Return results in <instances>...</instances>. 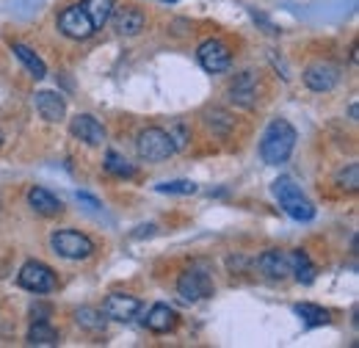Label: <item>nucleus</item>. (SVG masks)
Here are the masks:
<instances>
[{
	"label": "nucleus",
	"mask_w": 359,
	"mask_h": 348,
	"mask_svg": "<svg viewBox=\"0 0 359 348\" xmlns=\"http://www.w3.org/2000/svg\"><path fill=\"white\" fill-rule=\"evenodd\" d=\"M208 125H210V130L216 133V135H226V133L232 130L235 122H232V116H229L226 111H219V108H216V111L208 114Z\"/></svg>",
	"instance_id": "obj_26"
},
{
	"label": "nucleus",
	"mask_w": 359,
	"mask_h": 348,
	"mask_svg": "<svg viewBox=\"0 0 359 348\" xmlns=\"http://www.w3.org/2000/svg\"><path fill=\"white\" fill-rule=\"evenodd\" d=\"M196 58H199L202 69L210 72V75L226 72L229 64H232V53H229V47H226L222 39H208V42H202L199 50H196Z\"/></svg>",
	"instance_id": "obj_8"
},
{
	"label": "nucleus",
	"mask_w": 359,
	"mask_h": 348,
	"mask_svg": "<svg viewBox=\"0 0 359 348\" xmlns=\"http://www.w3.org/2000/svg\"><path fill=\"white\" fill-rule=\"evenodd\" d=\"M78 202H83V205H89L91 210H100V208H102V205H100V202H97L94 196H89V194H78Z\"/></svg>",
	"instance_id": "obj_29"
},
{
	"label": "nucleus",
	"mask_w": 359,
	"mask_h": 348,
	"mask_svg": "<svg viewBox=\"0 0 359 348\" xmlns=\"http://www.w3.org/2000/svg\"><path fill=\"white\" fill-rule=\"evenodd\" d=\"M11 50H14V55L22 61V67H25V69H28V72H31L36 81H42V78H45V75H47L45 61H42V58H39V55H36L31 47H25V44L17 42V44H11Z\"/></svg>",
	"instance_id": "obj_19"
},
{
	"label": "nucleus",
	"mask_w": 359,
	"mask_h": 348,
	"mask_svg": "<svg viewBox=\"0 0 359 348\" xmlns=\"http://www.w3.org/2000/svg\"><path fill=\"white\" fill-rule=\"evenodd\" d=\"M69 133H72L78 141L89 144V147H102V144H105V128H102L100 119H94L91 114H78V116L69 122Z\"/></svg>",
	"instance_id": "obj_11"
},
{
	"label": "nucleus",
	"mask_w": 359,
	"mask_h": 348,
	"mask_svg": "<svg viewBox=\"0 0 359 348\" xmlns=\"http://www.w3.org/2000/svg\"><path fill=\"white\" fill-rule=\"evenodd\" d=\"M75 321H78V326H83L89 332H102L105 329V315L100 309H91V307H81L75 312Z\"/></svg>",
	"instance_id": "obj_24"
},
{
	"label": "nucleus",
	"mask_w": 359,
	"mask_h": 348,
	"mask_svg": "<svg viewBox=\"0 0 359 348\" xmlns=\"http://www.w3.org/2000/svg\"><path fill=\"white\" fill-rule=\"evenodd\" d=\"M273 196L279 202V208L293 218V221H313L315 218V208L313 202L302 194V188L293 182V177L282 174L273 180Z\"/></svg>",
	"instance_id": "obj_2"
},
{
	"label": "nucleus",
	"mask_w": 359,
	"mask_h": 348,
	"mask_svg": "<svg viewBox=\"0 0 359 348\" xmlns=\"http://www.w3.org/2000/svg\"><path fill=\"white\" fill-rule=\"evenodd\" d=\"M58 31L64 36H69V39L83 42V39H89L97 28H94V22H91V17L86 14L83 6H69V8H64L58 14Z\"/></svg>",
	"instance_id": "obj_7"
},
{
	"label": "nucleus",
	"mask_w": 359,
	"mask_h": 348,
	"mask_svg": "<svg viewBox=\"0 0 359 348\" xmlns=\"http://www.w3.org/2000/svg\"><path fill=\"white\" fill-rule=\"evenodd\" d=\"M229 100L241 108H255L257 105V78L255 72H241L229 83Z\"/></svg>",
	"instance_id": "obj_12"
},
{
	"label": "nucleus",
	"mask_w": 359,
	"mask_h": 348,
	"mask_svg": "<svg viewBox=\"0 0 359 348\" xmlns=\"http://www.w3.org/2000/svg\"><path fill=\"white\" fill-rule=\"evenodd\" d=\"M144 326L149 332H155V335H166V332H172L177 326V312L169 304H152L147 318H144Z\"/></svg>",
	"instance_id": "obj_14"
},
{
	"label": "nucleus",
	"mask_w": 359,
	"mask_h": 348,
	"mask_svg": "<svg viewBox=\"0 0 359 348\" xmlns=\"http://www.w3.org/2000/svg\"><path fill=\"white\" fill-rule=\"evenodd\" d=\"M34 102H36V111L45 122H61L67 116V102L55 91H36Z\"/></svg>",
	"instance_id": "obj_13"
},
{
	"label": "nucleus",
	"mask_w": 359,
	"mask_h": 348,
	"mask_svg": "<svg viewBox=\"0 0 359 348\" xmlns=\"http://www.w3.org/2000/svg\"><path fill=\"white\" fill-rule=\"evenodd\" d=\"M257 268L269 276V279H285L290 274V257L279 249H269L257 257Z\"/></svg>",
	"instance_id": "obj_16"
},
{
	"label": "nucleus",
	"mask_w": 359,
	"mask_h": 348,
	"mask_svg": "<svg viewBox=\"0 0 359 348\" xmlns=\"http://www.w3.org/2000/svg\"><path fill=\"white\" fill-rule=\"evenodd\" d=\"M155 191L158 194H175V196H191V194H196V182H191V180H172V182L155 185Z\"/></svg>",
	"instance_id": "obj_25"
},
{
	"label": "nucleus",
	"mask_w": 359,
	"mask_h": 348,
	"mask_svg": "<svg viewBox=\"0 0 359 348\" xmlns=\"http://www.w3.org/2000/svg\"><path fill=\"white\" fill-rule=\"evenodd\" d=\"M287 257H290V274L296 276V282H302V285H313L315 265H313V260L307 257V252L296 249V252H290Z\"/></svg>",
	"instance_id": "obj_18"
},
{
	"label": "nucleus",
	"mask_w": 359,
	"mask_h": 348,
	"mask_svg": "<svg viewBox=\"0 0 359 348\" xmlns=\"http://www.w3.org/2000/svg\"><path fill=\"white\" fill-rule=\"evenodd\" d=\"M135 152L147 163H161V161L172 158L177 149L172 144V135L163 128H147V130L138 133V138H135Z\"/></svg>",
	"instance_id": "obj_3"
},
{
	"label": "nucleus",
	"mask_w": 359,
	"mask_h": 348,
	"mask_svg": "<svg viewBox=\"0 0 359 348\" xmlns=\"http://www.w3.org/2000/svg\"><path fill=\"white\" fill-rule=\"evenodd\" d=\"M337 185L348 188V191H357L359 188V166L357 163H348L346 169L337 172Z\"/></svg>",
	"instance_id": "obj_27"
},
{
	"label": "nucleus",
	"mask_w": 359,
	"mask_h": 348,
	"mask_svg": "<svg viewBox=\"0 0 359 348\" xmlns=\"http://www.w3.org/2000/svg\"><path fill=\"white\" fill-rule=\"evenodd\" d=\"M0 144H3V133H0Z\"/></svg>",
	"instance_id": "obj_31"
},
{
	"label": "nucleus",
	"mask_w": 359,
	"mask_h": 348,
	"mask_svg": "<svg viewBox=\"0 0 359 348\" xmlns=\"http://www.w3.org/2000/svg\"><path fill=\"white\" fill-rule=\"evenodd\" d=\"M293 309H296V315H299L307 326H323V323H329V312H326L323 307L310 304V302H302V304H296Z\"/></svg>",
	"instance_id": "obj_23"
},
{
	"label": "nucleus",
	"mask_w": 359,
	"mask_h": 348,
	"mask_svg": "<svg viewBox=\"0 0 359 348\" xmlns=\"http://www.w3.org/2000/svg\"><path fill=\"white\" fill-rule=\"evenodd\" d=\"M105 172L114 174V177H119V180H125V177H133L135 174V166L125 158V155H119V152H114V149H108V155H105Z\"/></svg>",
	"instance_id": "obj_21"
},
{
	"label": "nucleus",
	"mask_w": 359,
	"mask_h": 348,
	"mask_svg": "<svg viewBox=\"0 0 359 348\" xmlns=\"http://www.w3.org/2000/svg\"><path fill=\"white\" fill-rule=\"evenodd\" d=\"M213 290H216V285H213V279H210L208 271H202V268H188V271L180 274L177 293L185 299V302H202V299H210Z\"/></svg>",
	"instance_id": "obj_6"
},
{
	"label": "nucleus",
	"mask_w": 359,
	"mask_h": 348,
	"mask_svg": "<svg viewBox=\"0 0 359 348\" xmlns=\"http://www.w3.org/2000/svg\"><path fill=\"white\" fill-rule=\"evenodd\" d=\"M296 138H299L296 128L287 119H273L263 133V138H260V158L269 166L285 163L296 149Z\"/></svg>",
	"instance_id": "obj_1"
},
{
	"label": "nucleus",
	"mask_w": 359,
	"mask_h": 348,
	"mask_svg": "<svg viewBox=\"0 0 359 348\" xmlns=\"http://www.w3.org/2000/svg\"><path fill=\"white\" fill-rule=\"evenodd\" d=\"M28 205L34 208V213H39V216H58L61 210H64V205H61V199L58 196H53L47 188H39V185H34L31 191H28Z\"/></svg>",
	"instance_id": "obj_17"
},
{
	"label": "nucleus",
	"mask_w": 359,
	"mask_h": 348,
	"mask_svg": "<svg viewBox=\"0 0 359 348\" xmlns=\"http://www.w3.org/2000/svg\"><path fill=\"white\" fill-rule=\"evenodd\" d=\"M141 309V302L130 296V293H111L105 302H102V315L108 321H133Z\"/></svg>",
	"instance_id": "obj_10"
},
{
	"label": "nucleus",
	"mask_w": 359,
	"mask_h": 348,
	"mask_svg": "<svg viewBox=\"0 0 359 348\" xmlns=\"http://www.w3.org/2000/svg\"><path fill=\"white\" fill-rule=\"evenodd\" d=\"M163 3H177V0H163Z\"/></svg>",
	"instance_id": "obj_30"
},
{
	"label": "nucleus",
	"mask_w": 359,
	"mask_h": 348,
	"mask_svg": "<svg viewBox=\"0 0 359 348\" xmlns=\"http://www.w3.org/2000/svg\"><path fill=\"white\" fill-rule=\"evenodd\" d=\"M111 17H114V31L122 34V36H135V34H141L144 25H147L144 11H138L133 6H125V8H119V11L111 14Z\"/></svg>",
	"instance_id": "obj_15"
},
{
	"label": "nucleus",
	"mask_w": 359,
	"mask_h": 348,
	"mask_svg": "<svg viewBox=\"0 0 359 348\" xmlns=\"http://www.w3.org/2000/svg\"><path fill=\"white\" fill-rule=\"evenodd\" d=\"M340 83V69L329 61H315L304 69V86L315 94H326Z\"/></svg>",
	"instance_id": "obj_9"
},
{
	"label": "nucleus",
	"mask_w": 359,
	"mask_h": 348,
	"mask_svg": "<svg viewBox=\"0 0 359 348\" xmlns=\"http://www.w3.org/2000/svg\"><path fill=\"white\" fill-rule=\"evenodd\" d=\"M25 340H28V346H58L61 337L47 321H34L28 335H25Z\"/></svg>",
	"instance_id": "obj_20"
},
{
	"label": "nucleus",
	"mask_w": 359,
	"mask_h": 348,
	"mask_svg": "<svg viewBox=\"0 0 359 348\" xmlns=\"http://www.w3.org/2000/svg\"><path fill=\"white\" fill-rule=\"evenodd\" d=\"M17 282H20V288H25V290H31V293H53L55 288H58V279H55V271L45 265V262L39 260H28L22 268H20V274H17Z\"/></svg>",
	"instance_id": "obj_5"
},
{
	"label": "nucleus",
	"mask_w": 359,
	"mask_h": 348,
	"mask_svg": "<svg viewBox=\"0 0 359 348\" xmlns=\"http://www.w3.org/2000/svg\"><path fill=\"white\" fill-rule=\"evenodd\" d=\"M83 8H86V14L91 17L94 28H102L111 20V14H114V0H86Z\"/></svg>",
	"instance_id": "obj_22"
},
{
	"label": "nucleus",
	"mask_w": 359,
	"mask_h": 348,
	"mask_svg": "<svg viewBox=\"0 0 359 348\" xmlns=\"http://www.w3.org/2000/svg\"><path fill=\"white\" fill-rule=\"evenodd\" d=\"M169 135H172V144H175V149H182L188 141H191V135H188V130H185V125L182 122H175L172 128H169Z\"/></svg>",
	"instance_id": "obj_28"
},
{
	"label": "nucleus",
	"mask_w": 359,
	"mask_h": 348,
	"mask_svg": "<svg viewBox=\"0 0 359 348\" xmlns=\"http://www.w3.org/2000/svg\"><path fill=\"white\" fill-rule=\"evenodd\" d=\"M50 246L64 260H89L94 255V241L78 229H55L50 238Z\"/></svg>",
	"instance_id": "obj_4"
}]
</instances>
